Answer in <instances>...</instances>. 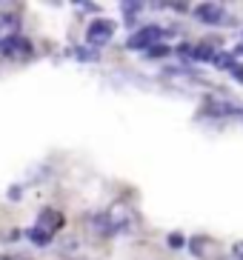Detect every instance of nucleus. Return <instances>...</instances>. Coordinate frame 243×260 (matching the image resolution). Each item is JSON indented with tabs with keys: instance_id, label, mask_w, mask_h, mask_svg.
Listing matches in <instances>:
<instances>
[{
	"instance_id": "f8f14e48",
	"label": "nucleus",
	"mask_w": 243,
	"mask_h": 260,
	"mask_svg": "<svg viewBox=\"0 0 243 260\" xmlns=\"http://www.w3.org/2000/svg\"><path fill=\"white\" fill-rule=\"evenodd\" d=\"M0 260H32L26 254H0Z\"/></svg>"
},
{
	"instance_id": "9d476101",
	"label": "nucleus",
	"mask_w": 243,
	"mask_h": 260,
	"mask_svg": "<svg viewBox=\"0 0 243 260\" xmlns=\"http://www.w3.org/2000/svg\"><path fill=\"white\" fill-rule=\"evenodd\" d=\"M140 9H143V3H123V15H126V20H132V15L140 12Z\"/></svg>"
},
{
	"instance_id": "1a4fd4ad",
	"label": "nucleus",
	"mask_w": 243,
	"mask_h": 260,
	"mask_svg": "<svg viewBox=\"0 0 243 260\" xmlns=\"http://www.w3.org/2000/svg\"><path fill=\"white\" fill-rule=\"evenodd\" d=\"M169 246H172V249H183V246H186V237H183L180 232H172V235H169Z\"/></svg>"
},
{
	"instance_id": "6e6552de",
	"label": "nucleus",
	"mask_w": 243,
	"mask_h": 260,
	"mask_svg": "<svg viewBox=\"0 0 243 260\" xmlns=\"http://www.w3.org/2000/svg\"><path fill=\"white\" fill-rule=\"evenodd\" d=\"M146 52H149V57H169V54H172V49L160 43V46H152V49H146Z\"/></svg>"
},
{
	"instance_id": "9b49d317",
	"label": "nucleus",
	"mask_w": 243,
	"mask_h": 260,
	"mask_svg": "<svg viewBox=\"0 0 243 260\" xmlns=\"http://www.w3.org/2000/svg\"><path fill=\"white\" fill-rule=\"evenodd\" d=\"M229 72H232V77H235L237 83H243V63H235V66H232Z\"/></svg>"
},
{
	"instance_id": "423d86ee",
	"label": "nucleus",
	"mask_w": 243,
	"mask_h": 260,
	"mask_svg": "<svg viewBox=\"0 0 243 260\" xmlns=\"http://www.w3.org/2000/svg\"><path fill=\"white\" fill-rule=\"evenodd\" d=\"M26 237H29L32 243H38V246H49V243H52V235H46V232H40L38 226H32V229H26Z\"/></svg>"
},
{
	"instance_id": "f257e3e1",
	"label": "nucleus",
	"mask_w": 243,
	"mask_h": 260,
	"mask_svg": "<svg viewBox=\"0 0 243 260\" xmlns=\"http://www.w3.org/2000/svg\"><path fill=\"white\" fill-rule=\"evenodd\" d=\"M32 54H35V49H32L29 38H23L17 31L0 38V57H6V60H26Z\"/></svg>"
},
{
	"instance_id": "4468645a",
	"label": "nucleus",
	"mask_w": 243,
	"mask_h": 260,
	"mask_svg": "<svg viewBox=\"0 0 243 260\" xmlns=\"http://www.w3.org/2000/svg\"><path fill=\"white\" fill-rule=\"evenodd\" d=\"M232 54H235V57H237V54H243V38H240V43L235 46V52H232Z\"/></svg>"
},
{
	"instance_id": "39448f33",
	"label": "nucleus",
	"mask_w": 243,
	"mask_h": 260,
	"mask_svg": "<svg viewBox=\"0 0 243 260\" xmlns=\"http://www.w3.org/2000/svg\"><path fill=\"white\" fill-rule=\"evenodd\" d=\"M63 223H66V217H63L60 212H54V209H43V212L38 214V226L40 232H46V235H54V232L63 229Z\"/></svg>"
},
{
	"instance_id": "20e7f679",
	"label": "nucleus",
	"mask_w": 243,
	"mask_h": 260,
	"mask_svg": "<svg viewBox=\"0 0 243 260\" xmlns=\"http://www.w3.org/2000/svg\"><path fill=\"white\" fill-rule=\"evenodd\" d=\"M195 17H198L200 23H209V26H218L223 23V17H226V9L221 3H200L195 9Z\"/></svg>"
},
{
	"instance_id": "ddd939ff",
	"label": "nucleus",
	"mask_w": 243,
	"mask_h": 260,
	"mask_svg": "<svg viewBox=\"0 0 243 260\" xmlns=\"http://www.w3.org/2000/svg\"><path fill=\"white\" fill-rule=\"evenodd\" d=\"M232 252H235V257H237V260H243V240L232 246Z\"/></svg>"
},
{
	"instance_id": "0eeeda50",
	"label": "nucleus",
	"mask_w": 243,
	"mask_h": 260,
	"mask_svg": "<svg viewBox=\"0 0 243 260\" xmlns=\"http://www.w3.org/2000/svg\"><path fill=\"white\" fill-rule=\"evenodd\" d=\"M77 54V60H86V63H98L100 60V54L95 52V49H75Z\"/></svg>"
},
{
	"instance_id": "f03ea898",
	"label": "nucleus",
	"mask_w": 243,
	"mask_h": 260,
	"mask_svg": "<svg viewBox=\"0 0 243 260\" xmlns=\"http://www.w3.org/2000/svg\"><path fill=\"white\" fill-rule=\"evenodd\" d=\"M112 38H114V23L106 20V17H98V20H92V23L86 26V43H89L92 49L106 46Z\"/></svg>"
},
{
	"instance_id": "7ed1b4c3",
	"label": "nucleus",
	"mask_w": 243,
	"mask_h": 260,
	"mask_svg": "<svg viewBox=\"0 0 243 260\" xmlns=\"http://www.w3.org/2000/svg\"><path fill=\"white\" fill-rule=\"evenodd\" d=\"M166 31L160 29V26H143V29H137L129 35V40H126V46L129 49H152L158 46V40L163 38Z\"/></svg>"
}]
</instances>
